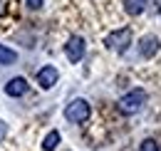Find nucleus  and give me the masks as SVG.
Here are the masks:
<instances>
[{"mask_svg":"<svg viewBox=\"0 0 161 151\" xmlns=\"http://www.w3.org/2000/svg\"><path fill=\"white\" fill-rule=\"evenodd\" d=\"M146 5H149V0H124V10L129 15H141L146 10Z\"/></svg>","mask_w":161,"mask_h":151,"instance_id":"6e6552de","label":"nucleus"},{"mask_svg":"<svg viewBox=\"0 0 161 151\" xmlns=\"http://www.w3.org/2000/svg\"><path fill=\"white\" fill-rule=\"evenodd\" d=\"M27 5H30L32 10H40V8H42V0H27Z\"/></svg>","mask_w":161,"mask_h":151,"instance_id":"f8f14e48","label":"nucleus"},{"mask_svg":"<svg viewBox=\"0 0 161 151\" xmlns=\"http://www.w3.org/2000/svg\"><path fill=\"white\" fill-rule=\"evenodd\" d=\"M5 134H8V124H5L3 119H0V141L5 139Z\"/></svg>","mask_w":161,"mask_h":151,"instance_id":"ddd939ff","label":"nucleus"},{"mask_svg":"<svg viewBox=\"0 0 161 151\" xmlns=\"http://www.w3.org/2000/svg\"><path fill=\"white\" fill-rule=\"evenodd\" d=\"M57 79H60V72H57V67H52V64H45L40 72H37V84H40L42 89H52V87L57 84Z\"/></svg>","mask_w":161,"mask_h":151,"instance_id":"423d86ee","label":"nucleus"},{"mask_svg":"<svg viewBox=\"0 0 161 151\" xmlns=\"http://www.w3.org/2000/svg\"><path fill=\"white\" fill-rule=\"evenodd\" d=\"M15 62H18V52L0 45V64H15Z\"/></svg>","mask_w":161,"mask_h":151,"instance_id":"9d476101","label":"nucleus"},{"mask_svg":"<svg viewBox=\"0 0 161 151\" xmlns=\"http://www.w3.org/2000/svg\"><path fill=\"white\" fill-rule=\"evenodd\" d=\"M159 151H161V146H159Z\"/></svg>","mask_w":161,"mask_h":151,"instance_id":"4468645a","label":"nucleus"},{"mask_svg":"<svg viewBox=\"0 0 161 151\" xmlns=\"http://www.w3.org/2000/svg\"><path fill=\"white\" fill-rule=\"evenodd\" d=\"M139 151H159V144H156L154 139H144L141 146H139Z\"/></svg>","mask_w":161,"mask_h":151,"instance_id":"9b49d317","label":"nucleus"},{"mask_svg":"<svg viewBox=\"0 0 161 151\" xmlns=\"http://www.w3.org/2000/svg\"><path fill=\"white\" fill-rule=\"evenodd\" d=\"M57 144H60V131H57V129H52V131L42 139V149H45V151H55V149H57Z\"/></svg>","mask_w":161,"mask_h":151,"instance_id":"1a4fd4ad","label":"nucleus"},{"mask_svg":"<svg viewBox=\"0 0 161 151\" xmlns=\"http://www.w3.org/2000/svg\"><path fill=\"white\" fill-rule=\"evenodd\" d=\"M159 10H161V8H159Z\"/></svg>","mask_w":161,"mask_h":151,"instance_id":"2eb2a0df","label":"nucleus"},{"mask_svg":"<svg viewBox=\"0 0 161 151\" xmlns=\"http://www.w3.org/2000/svg\"><path fill=\"white\" fill-rule=\"evenodd\" d=\"M159 50H161V42H159L156 35H144V37L139 40V55L144 57V59H151Z\"/></svg>","mask_w":161,"mask_h":151,"instance_id":"39448f33","label":"nucleus"},{"mask_svg":"<svg viewBox=\"0 0 161 151\" xmlns=\"http://www.w3.org/2000/svg\"><path fill=\"white\" fill-rule=\"evenodd\" d=\"M89 114H92V107H89L87 99H72V102L64 107V119L72 121V124H82V121H87Z\"/></svg>","mask_w":161,"mask_h":151,"instance_id":"f03ea898","label":"nucleus"},{"mask_svg":"<svg viewBox=\"0 0 161 151\" xmlns=\"http://www.w3.org/2000/svg\"><path fill=\"white\" fill-rule=\"evenodd\" d=\"M146 99H149V94H146L144 89H131V92H126V94L117 102V109H119L121 114H136V112L144 109Z\"/></svg>","mask_w":161,"mask_h":151,"instance_id":"f257e3e1","label":"nucleus"},{"mask_svg":"<svg viewBox=\"0 0 161 151\" xmlns=\"http://www.w3.org/2000/svg\"><path fill=\"white\" fill-rule=\"evenodd\" d=\"M84 40L80 37V35H72V37L67 40V45H64V55H67V59L72 62V64H77V62H82V57H84Z\"/></svg>","mask_w":161,"mask_h":151,"instance_id":"20e7f679","label":"nucleus"},{"mask_svg":"<svg viewBox=\"0 0 161 151\" xmlns=\"http://www.w3.org/2000/svg\"><path fill=\"white\" fill-rule=\"evenodd\" d=\"M27 87H30V84H27L25 77H13V79L5 84V94L8 97H22L27 92Z\"/></svg>","mask_w":161,"mask_h":151,"instance_id":"0eeeda50","label":"nucleus"},{"mask_svg":"<svg viewBox=\"0 0 161 151\" xmlns=\"http://www.w3.org/2000/svg\"><path fill=\"white\" fill-rule=\"evenodd\" d=\"M104 45H107L109 50H114V52L124 55V52L129 50V45H131V30H129V27H121V30L109 32V35L104 37Z\"/></svg>","mask_w":161,"mask_h":151,"instance_id":"7ed1b4c3","label":"nucleus"}]
</instances>
